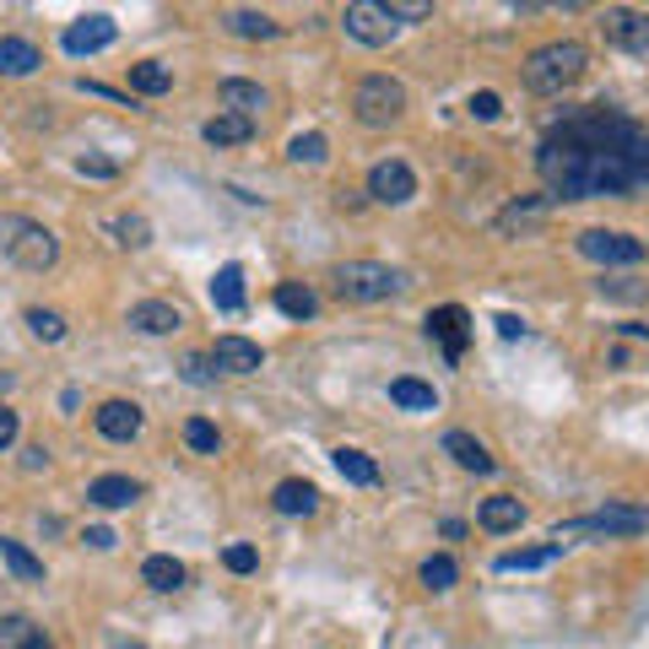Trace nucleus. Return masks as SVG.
I'll return each instance as SVG.
<instances>
[{
  "mask_svg": "<svg viewBox=\"0 0 649 649\" xmlns=\"http://www.w3.org/2000/svg\"><path fill=\"white\" fill-rule=\"evenodd\" d=\"M536 168L552 200L649 195V130L612 103H584L541 135Z\"/></svg>",
  "mask_w": 649,
  "mask_h": 649,
  "instance_id": "f257e3e1",
  "label": "nucleus"
},
{
  "mask_svg": "<svg viewBox=\"0 0 649 649\" xmlns=\"http://www.w3.org/2000/svg\"><path fill=\"white\" fill-rule=\"evenodd\" d=\"M584 65H590V55H584V44H574V38L541 44V50L525 55V87L541 92V98H558V92H569L580 81Z\"/></svg>",
  "mask_w": 649,
  "mask_h": 649,
  "instance_id": "f03ea898",
  "label": "nucleus"
},
{
  "mask_svg": "<svg viewBox=\"0 0 649 649\" xmlns=\"http://www.w3.org/2000/svg\"><path fill=\"white\" fill-rule=\"evenodd\" d=\"M330 282H336L341 304H385L395 293H406V276L395 265H380V260H341L330 271Z\"/></svg>",
  "mask_w": 649,
  "mask_h": 649,
  "instance_id": "7ed1b4c3",
  "label": "nucleus"
},
{
  "mask_svg": "<svg viewBox=\"0 0 649 649\" xmlns=\"http://www.w3.org/2000/svg\"><path fill=\"white\" fill-rule=\"evenodd\" d=\"M649 530V509H634V504H606L595 515L569 519L552 530V547H569V541H617V536H639Z\"/></svg>",
  "mask_w": 649,
  "mask_h": 649,
  "instance_id": "20e7f679",
  "label": "nucleus"
},
{
  "mask_svg": "<svg viewBox=\"0 0 649 649\" xmlns=\"http://www.w3.org/2000/svg\"><path fill=\"white\" fill-rule=\"evenodd\" d=\"M0 250L22 271H50L61 260V239L33 217H0Z\"/></svg>",
  "mask_w": 649,
  "mask_h": 649,
  "instance_id": "39448f33",
  "label": "nucleus"
},
{
  "mask_svg": "<svg viewBox=\"0 0 649 649\" xmlns=\"http://www.w3.org/2000/svg\"><path fill=\"white\" fill-rule=\"evenodd\" d=\"M352 114L369 130H389L400 114H406V87L395 76H363L352 87Z\"/></svg>",
  "mask_w": 649,
  "mask_h": 649,
  "instance_id": "423d86ee",
  "label": "nucleus"
},
{
  "mask_svg": "<svg viewBox=\"0 0 649 649\" xmlns=\"http://www.w3.org/2000/svg\"><path fill=\"white\" fill-rule=\"evenodd\" d=\"M341 28H346V38H358V44H369V50H385L389 38L400 33L395 11H389V6H374V0H352V6L341 11Z\"/></svg>",
  "mask_w": 649,
  "mask_h": 649,
  "instance_id": "0eeeda50",
  "label": "nucleus"
},
{
  "mask_svg": "<svg viewBox=\"0 0 649 649\" xmlns=\"http://www.w3.org/2000/svg\"><path fill=\"white\" fill-rule=\"evenodd\" d=\"M580 255L601 260V265H639L645 260V239L617 233V228H584L580 233Z\"/></svg>",
  "mask_w": 649,
  "mask_h": 649,
  "instance_id": "6e6552de",
  "label": "nucleus"
},
{
  "mask_svg": "<svg viewBox=\"0 0 649 649\" xmlns=\"http://www.w3.org/2000/svg\"><path fill=\"white\" fill-rule=\"evenodd\" d=\"M369 195H374L380 206H406V200L417 195V174H411L400 157H385V163L369 168Z\"/></svg>",
  "mask_w": 649,
  "mask_h": 649,
  "instance_id": "1a4fd4ad",
  "label": "nucleus"
},
{
  "mask_svg": "<svg viewBox=\"0 0 649 649\" xmlns=\"http://www.w3.org/2000/svg\"><path fill=\"white\" fill-rule=\"evenodd\" d=\"M601 33H606L612 44L634 50V55H649V16H645V11L617 6V11H606V16H601Z\"/></svg>",
  "mask_w": 649,
  "mask_h": 649,
  "instance_id": "9d476101",
  "label": "nucleus"
},
{
  "mask_svg": "<svg viewBox=\"0 0 649 649\" xmlns=\"http://www.w3.org/2000/svg\"><path fill=\"white\" fill-rule=\"evenodd\" d=\"M428 336L444 346V358H450V363H460L465 336H471V315H465L460 304H444V309H433V315H428Z\"/></svg>",
  "mask_w": 649,
  "mask_h": 649,
  "instance_id": "9b49d317",
  "label": "nucleus"
},
{
  "mask_svg": "<svg viewBox=\"0 0 649 649\" xmlns=\"http://www.w3.org/2000/svg\"><path fill=\"white\" fill-rule=\"evenodd\" d=\"M211 363H217L222 374H260L265 352H260L250 336H217V346H211Z\"/></svg>",
  "mask_w": 649,
  "mask_h": 649,
  "instance_id": "f8f14e48",
  "label": "nucleus"
},
{
  "mask_svg": "<svg viewBox=\"0 0 649 649\" xmlns=\"http://www.w3.org/2000/svg\"><path fill=\"white\" fill-rule=\"evenodd\" d=\"M114 44V22L109 16H81L65 28V55H98Z\"/></svg>",
  "mask_w": 649,
  "mask_h": 649,
  "instance_id": "ddd939ff",
  "label": "nucleus"
},
{
  "mask_svg": "<svg viewBox=\"0 0 649 649\" xmlns=\"http://www.w3.org/2000/svg\"><path fill=\"white\" fill-rule=\"evenodd\" d=\"M217 103H222V114H244V120H255V114L265 109V103H271V98H265V87H260V81L228 76V81L217 87Z\"/></svg>",
  "mask_w": 649,
  "mask_h": 649,
  "instance_id": "4468645a",
  "label": "nucleus"
},
{
  "mask_svg": "<svg viewBox=\"0 0 649 649\" xmlns=\"http://www.w3.org/2000/svg\"><path fill=\"white\" fill-rule=\"evenodd\" d=\"M98 433L114 439V444H130L141 433V406L135 400H103L98 406Z\"/></svg>",
  "mask_w": 649,
  "mask_h": 649,
  "instance_id": "2eb2a0df",
  "label": "nucleus"
},
{
  "mask_svg": "<svg viewBox=\"0 0 649 649\" xmlns=\"http://www.w3.org/2000/svg\"><path fill=\"white\" fill-rule=\"evenodd\" d=\"M179 324H185V315L163 298H146V304L130 309V330H141V336H174Z\"/></svg>",
  "mask_w": 649,
  "mask_h": 649,
  "instance_id": "dca6fc26",
  "label": "nucleus"
},
{
  "mask_svg": "<svg viewBox=\"0 0 649 649\" xmlns=\"http://www.w3.org/2000/svg\"><path fill=\"white\" fill-rule=\"evenodd\" d=\"M444 454H450L460 471H476V476H493L498 471V460L487 454V444L471 439V433H444Z\"/></svg>",
  "mask_w": 649,
  "mask_h": 649,
  "instance_id": "f3484780",
  "label": "nucleus"
},
{
  "mask_svg": "<svg viewBox=\"0 0 649 649\" xmlns=\"http://www.w3.org/2000/svg\"><path fill=\"white\" fill-rule=\"evenodd\" d=\"M271 504H276V515H287V519H298V515H315L320 509V487L315 482H282L276 493H271Z\"/></svg>",
  "mask_w": 649,
  "mask_h": 649,
  "instance_id": "a211bd4d",
  "label": "nucleus"
},
{
  "mask_svg": "<svg viewBox=\"0 0 649 649\" xmlns=\"http://www.w3.org/2000/svg\"><path fill=\"white\" fill-rule=\"evenodd\" d=\"M135 498H141V482H130V476H98L87 487V504H98V509H130Z\"/></svg>",
  "mask_w": 649,
  "mask_h": 649,
  "instance_id": "6ab92c4d",
  "label": "nucleus"
},
{
  "mask_svg": "<svg viewBox=\"0 0 649 649\" xmlns=\"http://www.w3.org/2000/svg\"><path fill=\"white\" fill-rule=\"evenodd\" d=\"M476 519H482V530H493V536H504V530H519L525 525V504L519 498H487L482 509H476Z\"/></svg>",
  "mask_w": 649,
  "mask_h": 649,
  "instance_id": "aec40b11",
  "label": "nucleus"
},
{
  "mask_svg": "<svg viewBox=\"0 0 649 649\" xmlns=\"http://www.w3.org/2000/svg\"><path fill=\"white\" fill-rule=\"evenodd\" d=\"M211 304H217L222 315H239V309H244V265H222V271L211 276Z\"/></svg>",
  "mask_w": 649,
  "mask_h": 649,
  "instance_id": "412c9836",
  "label": "nucleus"
},
{
  "mask_svg": "<svg viewBox=\"0 0 649 649\" xmlns=\"http://www.w3.org/2000/svg\"><path fill=\"white\" fill-rule=\"evenodd\" d=\"M558 558H563V547L547 541V547H515V552H504L493 569H498V574H525V569H547V563H558Z\"/></svg>",
  "mask_w": 649,
  "mask_h": 649,
  "instance_id": "4be33fe9",
  "label": "nucleus"
},
{
  "mask_svg": "<svg viewBox=\"0 0 649 649\" xmlns=\"http://www.w3.org/2000/svg\"><path fill=\"white\" fill-rule=\"evenodd\" d=\"M330 460H336V471H341L352 487H374V482H380V465H374V460H369L363 450H352V444L330 450Z\"/></svg>",
  "mask_w": 649,
  "mask_h": 649,
  "instance_id": "5701e85b",
  "label": "nucleus"
},
{
  "mask_svg": "<svg viewBox=\"0 0 649 649\" xmlns=\"http://www.w3.org/2000/svg\"><path fill=\"white\" fill-rule=\"evenodd\" d=\"M44 65V55L28 38H0V76H33Z\"/></svg>",
  "mask_w": 649,
  "mask_h": 649,
  "instance_id": "b1692460",
  "label": "nucleus"
},
{
  "mask_svg": "<svg viewBox=\"0 0 649 649\" xmlns=\"http://www.w3.org/2000/svg\"><path fill=\"white\" fill-rule=\"evenodd\" d=\"M211 146H244L250 135H255V120H244V114H217V120H206L200 130Z\"/></svg>",
  "mask_w": 649,
  "mask_h": 649,
  "instance_id": "393cba45",
  "label": "nucleus"
},
{
  "mask_svg": "<svg viewBox=\"0 0 649 649\" xmlns=\"http://www.w3.org/2000/svg\"><path fill=\"white\" fill-rule=\"evenodd\" d=\"M276 309H282L287 320H315V315H320V298H315L304 282H282V287H276Z\"/></svg>",
  "mask_w": 649,
  "mask_h": 649,
  "instance_id": "a878e982",
  "label": "nucleus"
},
{
  "mask_svg": "<svg viewBox=\"0 0 649 649\" xmlns=\"http://www.w3.org/2000/svg\"><path fill=\"white\" fill-rule=\"evenodd\" d=\"M141 580L168 595V590H179V584H185V563H179V558H168V552H157V558H146V563H141Z\"/></svg>",
  "mask_w": 649,
  "mask_h": 649,
  "instance_id": "bb28decb",
  "label": "nucleus"
},
{
  "mask_svg": "<svg viewBox=\"0 0 649 649\" xmlns=\"http://www.w3.org/2000/svg\"><path fill=\"white\" fill-rule=\"evenodd\" d=\"M168 87H174V70H168V65H157V61L130 65V92H146V98H163Z\"/></svg>",
  "mask_w": 649,
  "mask_h": 649,
  "instance_id": "cd10ccee",
  "label": "nucleus"
},
{
  "mask_svg": "<svg viewBox=\"0 0 649 649\" xmlns=\"http://www.w3.org/2000/svg\"><path fill=\"white\" fill-rule=\"evenodd\" d=\"M389 400L406 406V411H433L439 406V389L422 385V380H389Z\"/></svg>",
  "mask_w": 649,
  "mask_h": 649,
  "instance_id": "c85d7f7f",
  "label": "nucleus"
},
{
  "mask_svg": "<svg viewBox=\"0 0 649 649\" xmlns=\"http://www.w3.org/2000/svg\"><path fill=\"white\" fill-rule=\"evenodd\" d=\"M287 157H293L298 168H320L324 157H330V141H324L320 130H304V135L287 141Z\"/></svg>",
  "mask_w": 649,
  "mask_h": 649,
  "instance_id": "c756f323",
  "label": "nucleus"
},
{
  "mask_svg": "<svg viewBox=\"0 0 649 649\" xmlns=\"http://www.w3.org/2000/svg\"><path fill=\"white\" fill-rule=\"evenodd\" d=\"M0 558H6V569L16 574V580H44V558H33L22 541H11V536H0Z\"/></svg>",
  "mask_w": 649,
  "mask_h": 649,
  "instance_id": "7c9ffc66",
  "label": "nucleus"
},
{
  "mask_svg": "<svg viewBox=\"0 0 649 649\" xmlns=\"http://www.w3.org/2000/svg\"><path fill=\"white\" fill-rule=\"evenodd\" d=\"M0 649H50V639H44L28 617H6V623H0Z\"/></svg>",
  "mask_w": 649,
  "mask_h": 649,
  "instance_id": "2f4dec72",
  "label": "nucleus"
},
{
  "mask_svg": "<svg viewBox=\"0 0 649 649\" xmlns=\"http://www.w3.org/2000/svg\"><path fill=\"white\" fill-rule=\"evenodd\" d=\"M228 33H239V38H276L282 22H271L265 11H228Z\"/></svg>",
  "mask_w": 649,
  "mask_h": 649,
  "instance_id": "473e14b6",
  "label": "nucleus"
},
{
  "mask_svg": "<svg viewBox=\"0 0 649 649\" xmlns=\"http://www.w3.org/2000/svg\"><path fill=\"white\" fill-rule=\"evenodd\" d=\"M185 444H190L195 454H217V450H222V433H217V422L190 417V422H185Z\"/></svg>",
  "mask_w": 649,
  "mask_h": 649,
  "instance_id": "72a5a7b5",
  "label": "nucleus"
},
{
  "mask_svg": "<svg viewBox=\"0 0 649 649\" xmlns=\"http://www.w3.org/2000/svg\"><path fill=\"white\" fill-rule=\"evenodd\" d=\"M454 580H460V569H454V558H444V552L422 563V584H428L433 595H444V590H454Z\"/></svg>",
  "mask_w": 649,
  "mask_h": 649,
  "instance_id": "f704fd0d",
  "label": "nucleus"
},
{
  "mask_svg": "<svg viewBox=\"0 0 649 649\" xmlns=\"http://www.w3.org/2000/svg\"><path fill=\"white\" fill-rule=\"evenodd\" d=\"M114 239H120L125 250H146V244H152V222H146V217H114Z\"/></svg>",
  "mask_w": 649,
  "mask_h": 649,
  "instance_id": "c9c22d12",
  "label": "nucleus"
},
{
  "mask_svg": "<svg viewBox=\"0 0 649 649\" xmlns=\"http://www.w3.org/2000/svg\"><path fill=\"white\" fill-rule=\"evenodd\" d=\"M28 324H33L38 341H61L65 336V320L55 315V309H28Z\"/></svg>",
  "mask_w": 649,
  "mask_h": 649,
  "instance_id": "e433bc0d",
  "label": "nucleus"
},
{
  "mask_svg": "<svg viewBox=\"0 0 649 649\" xmlns=\"http://www.w3.org/2000/svg\"><path fill=\"white\" fill-rule=\"evenodd\" d=\"M222 563H228L233 574H255V569H260V552L250 547V541H233V547L222 552Z\"/></svg>",
  "mask_w": 649,
  "mask_h": 649,
  "instance_id": "4c0bfd02",
  "label": "nucleus"
},
{
  "mask_svg": "<svg viewBox=\"0 0 649 649\" xmlns=\"http://www.w3.org/2000/svg\"><path fill=\"white\" fill-rule=\"evenodd\" d=\"M465 109H471L476 120H498V114H504V98H498V92H471Z\"/></svg>",
  "mask_w": 649,
  "mask_h": 649,
  "instance_id": "58836bf2",
  "label": "nucleus"
},
{
  "mask_svg": "<svg viewBox=\"0 0 649 649\" xmlns=\"http://www.w3.org/2000/svg\"><path fill=\"white\" fill-rule=\"evenodd\" d=\"M76 168H81V174H92V179H114V174H120V163H109V157H81Z\"/></svg>",
  "mask_w": 649,
  "mask_h": 649,
  "instance_id": "ea45409f",
  "label": "nucleus"
},
{
  "mask_svg": "<svg viewBox=\"0 0 649 649\" xmlns=\"http://www.w3.org/2000/svg\"><path fill=\"white\" fill-rule=\"evenodd\" d=\"M81 541H87V547H92V552H109V547H114V541H120V536H114V530H109V525H87V536H81Z\"/></svg>",
  "mask_w": 649,
  "mask_h": 649,
  "instance_id": "a19ab883",
  "label": "nucleus"
},
{
  "mask_svg": "<svg viewBox=\"0 0 649 649\" xmlns=\"http://www.w3.org/2000/svg\"><path fill=\"white\" fill-rule=\"evenodd\" d=\"M16 428H22V422H16V411H11V406H0V450H11V444H16Z\"/></svg>",
  "mask_w": 649,
  "mask_h": 649,
  "instance_id": "79ce46f5",
  "label": "nucleus"
},
{
  "mask_svg": "<svg viewBox=\"0 0 649 649\" xmlns=\"http://www.w3.org/2000/svg\"><path fill=\"white\" fill-rule=\"evenodd\" d=\"M493 324H498V336H504V341H519V336H530V324L519 320V315H498Z\"/></svg>",
  "mask_w": 649,
  "mask_h": 649,
  "instance_id": "37998d69",
  "label": "nucleus"
},
{
  "mask_svg": "<svg viewBox=\"0 0 649 649\" xmlns=\"http://www.w3.org/2000/svg\"><path fill=\"white\" fill-rule=\"evenodd\" d=\"M185 380H190V385H211V369H206V358H185Z\"/></svg>",
  "mask_w": 649,
  "mask_h": 649,
  "instance_id": "c03bdc74",
  "label": "nucleus"
},
{
  "mask_svg": "<svg viewBox=\"0 0 649 649\" xmlns=\"http://www.w3.org/2000/svg\"><path fill=\"white\" fill-rule=\"evenodd\" d=\"M44 465H50V450H44V444H33V450H28V471H44Z\"/></svg>",
  "mask_w": 649,
  "mask_h": 649,
  "instance_id": "a18cd8bd",
  "label": "nucleus"
},
{
  "mask_svg": "<svg viewBox=\"0 0 649 649\" xmlns=\"http://www.w3.org/2000/svg\"><path fill=\"white\" fill-rule=\"evenodd\" d=\"M623 336H634V341H649V324H623Z\"/></svg>",
  "mask_w": 649,
  "mask_h": 649,
  "instance_id": "49530a36",
  "label": "nucleus"
},
{
  "mask_svg": "<svg viewBox=\"0 0 649 649\" xmlns=\"http://www.w3.org/2000/svg\"><path fill=\"white\" fill-rule=\"evenodd\" d=\"M120 649H146V645H120Z\"/></svg>",
  "mask_w": 649,
  "mask_h": 649,
  "instance_id": "de8ad7c7",
  "label": "nucleus"
}]
</instances>
